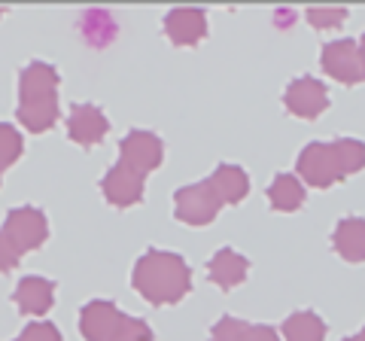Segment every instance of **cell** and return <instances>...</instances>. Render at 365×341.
Returning a JSON list of instances; mask_svg holds the SVG:
<instances>
[{"label":"cell","mask_w":365,"mask_h":341,"mask_svg":"<svg viewBox=\"0 0 365 341\" xmlns=\"http://www.w3.org/2000/svg\"><path fill=\"white\" fill-rule=\"evenodd\" d=\"M341 341H362L359 335H350V338H341Z\"/></svg>","instance_id":"26"},{"label":"cell","mask_w":365,"mask_h":341,"mask_svg":"<svg viewBox=\"0 0 365 341\" xmlns=\"http://www.w3.org/2000/svg\"><path fill=\"white\" fill-rule=\"evenodd\" d=\"M58 98H40V101H19L16 116L25 125V131L31 134H43L58 122Z\"/></svg>","instance_id":"18"},{"label":"cell","mask_w":365,"mask_h":341,"mask_svg":"<svg viewBox=\"0 0 365 341\" xmlns=\"http://www.w3.org/2000/svg\"><path fill=\"white\" fill-rule=\"evenodd\" d=\"M21 150H25V143H21L19 128H16V125L0 122V170L9 168V165H16Z\"/></svg>","instance_id":"22"},{"label":"cell","mask_w":365,"mask_h":341,"mask_svg":"<svg viewBox=\"0 0 365 341\" xmlns=\"http://www.w3.org/2000/svg\"><path fill=\"white\" fill-rule=\"evenodd\" d=\"M329 326L314 311H295L283 320V338L287 341H326Z\"/></svg>","instance_id":"20"},{"label":"cell","mask_w":365,"mask_h":341,"mask_svg":"<svg viewBox=\"0 0 365 341\" xmlns=\"http://www.w3.org/2000/svg\"><path fill=\"white\" fill-rule=\"evenodd\" d=\"M247 271H250V259L235 253L232 247L216 250V253L210 256V263H207V278L220 290H235L237 283L247 280Z\"/></svg>","instance_id":"14"},{"label":"cell","mask_w":365,"mask_h":341,"mask_svg":"<svg viewBox=\"0 0 365 341\" xmlns=\"http://www.w3.org/2000/svg\"><path fill=\"white\" fill-rule=\"evenodd\" d=\"M58 98V71L46 61H31L19 73V101Z\"/></svg>","instance_id":"13"},{"label":"cell","mask_w":365,"mask_h":341,"mask_svg":"<svg viewBox=\"0 0 365 341\" xmlns=\"http://www.w3.org/2000/svg\"><path fill=\"white\" fill-rule=\"evenodd\" d=\"M55 290H58V283L55 280H46V278H37V275H28L16 283V308L21 314H31V317H43L52 311L55 305Z\"/></svg>","instance_id":"12"},{"label":"cell","mask_w":365,"mask_h":341,"mask_svg":"<svg viewBox=\"0 0 365 341\" xmlns=\"http://www.w3.org/2000/svg\"><path fill=\"white\" fill-rule=\"evenodd\" d=\"M359 49H362V55H365V34H362V40H359Z\"/></svg>","instance_id":"27"},{"label":"cell","mask_w":365,"mask_h":341,"mask_svg":"<svg viewBox=\"0 0 365 341\" xmlns=\"http://www.w3.org/2000/svg\"><path fill=\"white\" fill-rule=\"evenodd\" d=\"M16 341H19V338H16Z\"/></svg>","instance_id":"30"},{"label":"cell","mask_w":365,"mask_h":341,"mask_svg":"<svg viewBox=\"0 0 365 341\" xmlns=\"http://www.w3.org/2000/svg\"><path fill=\"white\" fill-rule=\"evenodd\" d=\"M165 37L174 46H198L207 37V13L204 9H170L165 16Z\"/></svg>","instance_id":"11"},{"label":"cell","mask_w":365,"mask_h":341,"mask_svg":"<svg viewBox=\"0 0 365 341\" xmlns=\"http://www.w3.org/2000/svg\"><path fill=\"white\" fill-rule=\"evenodd\" d=\"M143 183H146V174L134 170L119 158L104 174V180H101V189H104V198L113 208H134L143 198Z\"/></svg>","instance_id":"8"},{"label":"cell","mask_w":365,"mask_h":341,"mask_svg":"<svg viewBox=\"0 0 365 341\" xmlns=\"http://www.w3.org/2000/svg\"><path fill=\"white\" fill-rule=\"evenodd\" d=\"M210 186L222 204H241L250 195V177L241 165H216L210 174Z\"/></svg>","instance_id":"17"},{"label":"cell","mask_w":365,"mask_h":341,"mask_svg":"<svg viewBox=\"0 0 365 341\" xmlns=\"http://www.w3.org/2000/svg\"><path fill=\"white\" fill-rule=\"evenodd\" d=\"M19 256H21V253L13 247V241H9V238L0 232V275H4V271H9V268H16Z\"/></svg>","instance_id":"25"},{"label":"cell","mask_w":365,"mask_h":341,"mask_svg":"<svg viewBox=\"0 0 365 341\" xmlns=\"http://www.w3.org/2000/svg\"><path fill=\"white\" fill-rule=\"evenodd\" d=\"M335 153H338V162H341V174L350 177L356 170L365 168V143L356 141V138H338L332 141Z\"/></svg>","instance_id":"21"},{"label":"cell","mask_w":365,"mask_h":341,"mask_svg":"<svg viewBox=\"0 0 365 341\" xmlns=\"http://www.w3.org/2000/svg\"><path fill=\"white\" fill-rule=\"evenodd\" d=\"M299 174L307 186L314 189H329L335 186L338 180H344V174H341V162H338V153L332 143H307L302 156H299Z\"/></svg>","instance_id":"5"},{"label":"cell","mask_w":365,"mask_h":341,"mask_svg":"<svg viewBox=\"0 0 365 341\" xmlns=\"http://www.w3.org/2000/svg\"><path fill=\"white\" fill-rule=\"evenodd\" d=\"M210 341H280L277 329L262 323H244L237 317H220L210 329Z\"/></svg>","instance_id":"16"},{"label":"cell","mask_w":365,"mask_h":341,"mask_svg":"<svg viewBox=\"0 0 365 341\" xmlns=\"http://www.w3.org/2000/svg\"><path fill=\"white\" fill-rule=\"evenodd\" d=\"M220 208H222V198L216 195L210 180L182 186L174 195V213H177V220L186 225H210L216 220V213H220Z\"/></svg>","instance_id":"3"},{"label":"cell","mask_w":365,"mask_h":341,"mask_svg":"<svg viewBox=\"0 0 365 341\" xmlns=\"http://www.w3.org/2000/svg\"><path fill=\"white\" fill-rule=\"evenodd\" d=\"M110 119L104 116V110H98L95 104H73L71 116H67V134L79 146H95L107 138Z\"/></svg>","instance_id":"10"},{"label":"cell","mask_w":365,"mask_h":341,"mask_svg":"<svg viewBox=\"0 0 365 341\" xmlns=\"http://www.w3.org/2000/svg\"><path fill=\"white\" fill-rule=\"evenodd\" d=\"M131 287L143 295L150 305H177L192 290V271L180 253L168 250H146L134 263Z\"/></svg>","instance_id":"1"},{"label":"cell","mask_w":365,"mask_h":341,"mask_svg":"<svg viewBox=\"0 0 365 341\" xmlns=\"http://www.w3.org/2000/svg\"><path fill=\"white\" fill-rule=\"evenodd\" d=\"M268 204L280 213H292V210H302L304 204V186L295 174H277L274 183L268 186Z\"/></svg>","instance_id":"19"},{"label":"cell","mask_w":365,"mask_h":341,"mask_svg":"<svg viewBox=\"0 0 365 341\" xmlns=\"http://www.w3.org/2000/svg\"><path fill=\"white\" fill-rule=\"evenodd\" d=\"M332 247L347 263H365V220L362 217L341 220L332 232Z\"/></svg>","instance_id":"15"},{"label":"cell","mask_w":365,"mask_h":341,"mask_svg":"<svg viewBox=\"0 0 365 341\" xmlns=\"http://www.w3.org/2000/svg\"><path fill=\"white\" fill-rule=\"evenodd\" d=\"M359 338H362V341H365V326H362V332H359Z\"/></svg>","instance_id":"28"},{"label":"cell","mask_w":365,"mask_h":341,"mask_svg":"<svg viewBox=\"0 0 365 341\" xmlns=\"http://www.w3.org/2000/svg\"><path fill=\"white\" fill-rule=\"evenodd\" d=\"M319 61H323V71L332 79H338L341 86H359V83H365V55H362L356 40L344 37V40L326 43Z\"/></svg>","instance_id":"4"},{"label":"cell","mask_w":365,"mask_h":341,"mask_svg":"<svg viewBox=\"0 0 365 341\" xmlns=\"http://www.w3.org/2000/svg\"><path fill=\"white\" fill-rule=\"evenodd\" d=\"M79 332L86 341H155L146 320L122 314L107 299H95L79 311Z\"/></svg>","instance_id":"2"},{"label":"cell","mask_w":365,"mask_h":341,"mask_svg":"<svg viewBox=\"0 0 365 341\" xmlns=\"http://www.w3.org/2000/svg\"><path fill=\"white\" fill-rule=\"evenodd\" d=\"M19 341H61L58 326H52L49 320H37V323H28L25 332L19 335Z\"/></svg>","instance_id":"24"},{"label":"cell","mask_w":365,"mask_h":341,"mask_svg":"<svg viewBox=\"0 0 365 341\" xmlns=\"http://www.w3.org/2000/svg\"><path fill=\"white\" fill-rule=\"evenodd\" d=\"M4 235L13 241V247L19 253H31L46 244L49 238V223H46V213L40 208H13L4 220Z\"/></svg>","instance_id":"6"},{"label":"cell","mask_w":365,"mask_h":341,"mask_svg":"<svg viewBox=\"0 0 365 341\" xmlns=\"http://www.w3.org/2000/svg\"><path fill=\"white\" fill-rule=\"evenodd\" d=\"M283 107L299 119H317L329 110V92L326 86L314 76H299L292 79L283 92Z\"/></svg>","instance_id":"7"},{"label":"cell","mask_w":365,"mask_h":341,"mask_svg":"<svg viewBox=\"0 0 365 341\" xmlns=\"http://www.w3.org/2000/svg\"><path fill=\"white\" fill-rule=\"evenodd\" d=\"M0 16H4V9H0Z\"/></svg>","instance_id":"29"},{"label":"cell","mask_w":365,"mask_h":341,"mask_svg":"<svg viewBox=\"0 0 365 341\" xmlns=\"http://www.w3.org/2000/svg\"><path fill=\"white\" fill-rule=\"evenodd\" d=\"M119 153H122L125 165H131L134 170H140V174H150V170H155L158 165H162L165 143H162L158 134L137 128L131 134H125V141L119 143Z\"/></svg>","instance_id":"9"},{"label":"cell","mask_w":365,"mask_h":341,"mask_svg":"<svg viewBox=\"0 0 365 341\" xmlns=\"http://www.w3.org/2000/svg\"><path fill=\"white\" fill-rule=\"evenodd\" d=\"M304 16L317 31H329V28H338L347 19V9H307Z\"/></svg>","instance_id":"23"}]
</instances>
